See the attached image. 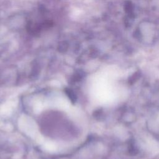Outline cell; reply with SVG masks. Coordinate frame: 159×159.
Here are the masks:
<instances>
[{
  "label": "cell",
  "mask_w": 159,
  "mask_h": 159,
  "mask_svg": "<svg viewBox=\"0 0 159 159\" xmlns=\"http://www.w3.org/2000/svg\"><path fill=\"white\" fill-rule=\"evenodd\" d=\"M20 129L27 135L35 138L38 136L37 128L34 121L27 116H22L19 121Z\"/></svg>",
  "instance_id": "6da1fadb"
},
{
  "label": "cell",
  "mask_w": 159,
  "mask_h": 159,
  "mask_svg": "<svg viewBox=\"0 0 159 159\" xmlns=\"http://www.w3.org/2000/svg\"><path fill=\"white\" fill-rule=\"evenodd\" d=\"M16 106V102L14 101H8L6 103L4 104L1 109V112L2 114H9L11 113V111H13V109Z\"/></svg>",
  "instance_id": "7a4b0ae2"
}]
</instances>
